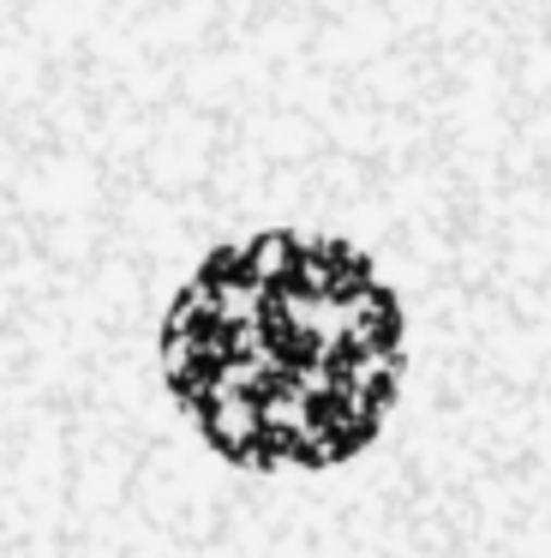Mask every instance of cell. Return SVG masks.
<instances>
[{
    "instance_id": "cell-1",
    "label": "cell",
    "mask_w": 551,
    "mask_h": 558,
    "mask_svg": "<svg viewBox=\"0 0 551 558\" xmlns=\"http://www.w3.org/2000/svg\"><path fill=\"white\" fill-rule=\"evenodd\" d=\"M174 450L234 493L318 498L407 450L438 313L414 258L347 210L258 205L192 229L132 330Z\"/></svg>"
}]
</instances>
